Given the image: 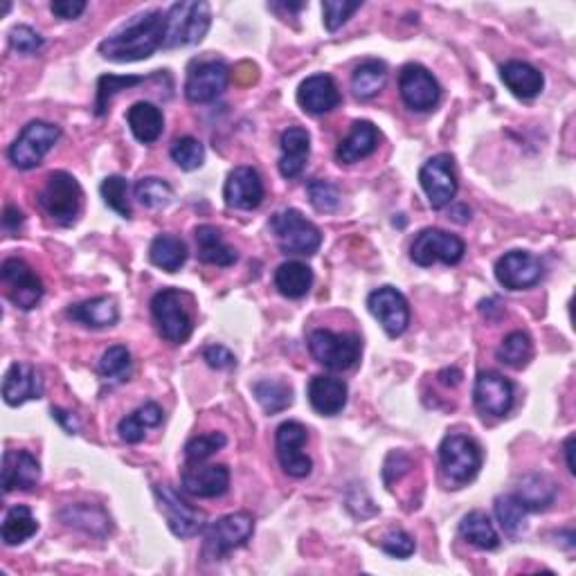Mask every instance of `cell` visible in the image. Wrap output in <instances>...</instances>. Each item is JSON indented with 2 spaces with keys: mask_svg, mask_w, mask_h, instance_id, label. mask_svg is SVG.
I'll use <instances>...</instances> for the list:
<instances>
[{
  "mask_svg": "<svg viewBox=\"0 0 576 576\" xmlns=\"http://www.w3.org/2000/svg\"><path fill=\"white\" fill-rule=\"evenodd\" d=\"M252 394L266 414H279L293 405V387L279 378H264L252 385Z\"/></svg>",
  "mask_w": 576,
  "mask_h": 576,
  "instance_id": "39",
  "label": "cell"
},
{
  "mask_svg": "<svg viewBox=\"0 0 576 576\" xmlns=\"http://www.w3.org/2000/svg\"><path fill=\"white\" fill-rule=\"evenodd\" d=\"M41 480V464L27 450H7L3 455V489L12 493L16 489L30 491Z\"/></svg>",
  "mask_w": 576,
  "mask_h": 576,
  "instance_id": "24",
  "label": "cell"
},
{
  "mask_svg": "<svg viewBox=\"0 0 576 576\" xmlns=\"http://www.w3.org/2000/svg\"><path fill=\"white\" fill-rule=\"evenodd\" d=\"M203 360L212 369H232L234 365H237V356H234L232 351L223 345H207L203 349Z\"/></svg>",
  "mask_w": 576,
  "mask_h": 576,
  "instance_id": "53",
  "label": "cell"
},
{
  "mask_svg": "<svg viewBox=\"0 0 576 576\" xmlns=\"http://www.w3.org/2000/svg\"><path fill=\"white\" fill-rule=\"evenodd\" d=\"M495 356H498L502 365L511 369H525L531 363V358H534V342H531L525 331H511L509 336L502 340Z\"/></svg>",
  "mask_w": 576,
  "mask_h": 576,
  "instance_id": "41",
  "label": "cell"
},
{
  "mask_svg": "<svg viewBox=\"0 0 576 576\" xmlns=\"http://www.w3.org/2000/svg\"><path fill=\"white\" fill-rule=\"evenodd\" d=\"M563 450H565V457H567V471H570L572 475L576 473V468H574V459H572V450H574V435H570L565 439V446H563Z\"/></svg>",
  "mask_w": 576,
  "mask_h": 576,
  "instance_id": "58",
  "label": "cell"
},
{
  "mask_svg": "<svg viewBox=\"0 0 576 576\" xmlns=\"http://www.w3.org/2000/svg\"><path fill=\"white\" fill-rule=\"evenodd\" d=\"M306 439H309V430H306L300 421H284L275 432L279 466L284 468L286 475L297 477V480L311 475L313 468L311 457L302 453Z\"/></svg>",
  "mask_w": 576,
  "mask_h": 576,
  "instance_id": "15",
  "label": "cell"
},
{
  "mask_svg": "<svg viewBox=\"0 0 576 576\" xmlns=\"http://www.w3.org/2000/svg\"><path fill=\"white\" fill-rule=\"evenodd\" d=\"M277 291L291 300H300L313 286V270L302 261H284L275 273Z\"/></svg>",
  "mask_w": 576,
  "mask_h": 576,
  "instance_id": "37",
  "label": "cell"
},
{
  "mask_svg": "<svg viewBox=\"0 0 576 576\" xmlns=\"http://www.w3.org/2000/svg\"><path fill=\"white\" fill-rule=\"evenodd\" d=\"M367 309L390 338H399L410 324V306L405 295L394 286H381L367 297Z\"/></svg>",
  "mask_w": 576,
  "mask_h": 576,
  "instance_id": "17",
  "label": "cell"
},
{
  "mask_svg": "<svg viewBox=\"0 0 576 576\" xmlns=\"http://www.w3.org/2000/svg\"><path fill=\"white\" fill-rule=\"evenodd\" d=\"M378 147V131L372 122H356L345 140L338 144L336 160L340 165H354V162L372 156Z\"/></svg>",
  "mask_w": 576,
  "mask_h": 576,
  "instance_id": "28",
  "label": "cell"
},
{
  "mask_svg": "<svg viewBox=\"0 0 576 576\" xmlns=\"http://www.w3.org/2000/svg\"><path fill=\"white\" fill-rule=\"evenodd\" d=\"M194 237L198 246V259H201L203 264L228 268L239 259L237 250L223 241L221 230H216L214 225H198Z\"/></svg>",
  "mask_w": 576,
  "mask_h": 576,
  "instance_id": "30",
  "label": "cell"
},
{
  "mask_svg": "<svg viewBox=\"0 0 576 576\" xmlns=\"http://www.w3.org/2000/svg\"><path fill=\"white\" fill-rule=\"evenodd\" d=\"M23 221H25V216H23L21 210H18L16 205H7V207H5V214H3V225H5V230L16 232V230L21 228V225H23Z\"/></svg>",
  "mask_w": 576,
  "mask_h": 576,
  "instance_id": "55",
  "label": "cell"
},
{
  "mask_svg": "<svg viewBox=\"0 0 576 576\" xmlns=\"http://www.w3.org/2000/svg\"><path fill=\"white\" fill-rule=\"evenodd\" d=\"M225 444H228V439L223 432H207V435L192 437L185 444V459L187 462H205L214 453H219Z\"/></svg>",
  "mask_w": 576,
  "mask_h": 576,
  "instance_id": "48",
  "label": "cell"
},
{
  "mask_svg": "<svg viewBox=\"0 0 576 576\" xmlns=\"http://www.w3.org/2000/svg\"><path fill=\"white\" fill-rule=\"evenodd\" d=\"M439 466L450 484L473 482L482 468V448L466 435H448L439 446Z\"/></svg>",
  "mask_w": 576,
  "mask_h": 576,
  "instance_id": "7",
  "label": "cell"
},
{
  "mask_svg": "<svg viewBox=\"0 0 576 576\" xmlns=\"http://www.w3.org/2000/svg\"><path fill=\"white\" fill-rule=\"evenodd\" d=\"M151 315L160 336L171 345H183L194 331L192 297L178 288H162L151 297Z\"/></svg>",
  "mask_w": 576,
  "mask_h": 576,
  "instance_id": "2",
  "label": "cell"
},
{
  "mask_svg": "<svg viewBox=\"0 0 576 576\" xmlns=\"http://www.w3.org/2000/svg\"><path fill=\"white\" fill-rule=\"evenodd\" d=\"M165 43V14L158 9L142 12L124 23L120 30L99 43V54L115 63L149 59Z\"/></svg>",
  "mask_w": 576,
  "mask_h": 576,
  "instance_id": "1",
  "label": "cell"
},
{
  "mask_svg": "<svg viewBox=\"0 0 576 576\" xmlns=\"http://www.w3.org/2000/svg\"><path fill=\"white\" fill-rule=\"evenodd\" d=\"M399 93L410 111L428 113L439 104L441 86L428 68L419 66V63H408L399 75Z\"/></svg>",
  "mask_w": 576,
  "mask_h": 576,
  "instance_id": "16",
  "label": "cell"
},
{
  "mask_svg": "<svg viewBox=\"0 0 576 576\" xmlns=\"http://www.w3.org/2000/svg\"><path fill=\"white\" fill-rule=\"evenodd\" d=\"M9 45L18 54H36L43 48V36L30 25H14L9 30Z\"/></svg>",
  "mask_w": 576,
  "mask_h": 576,
  "instance_id": "51",
  "label": "cell"
},
{
  "mask_svg": "<svg viewBox=\"0 0 576 576\" xmlns=\"http://www.w3.org/2000/svg\"><path fill=\"white\" fill-rule=\"evenodd\" d=\"M473 401L489 417H504L513 408V383L498 372H482L475 378Z\"/></svg>",
  "mask_w": 576,
  "mask_h": 576,
  "instance_id": "20",
  "label": "cell"
},
{
  "mask_svg": "<svg viewBox=\"0 0 576 576\" xmlns=\"http://www.w3.org/2000/svg\"><path fill=\"white\" fill-rule=\"evenodd\" d=\"M378 545H381L385 554H390L394 558H410L414 554V549H417V545H414V538L403 529L387 531Z\"/></svg>",
  "mask_w": 576,
  "mask_h": 576,
  "instance_id": "52",
  "label": "cell"
},
{
  "mask_svg": "<svg viewBox=\"0 0 576 576\" xmlns=\"http://www.w3.org/2000/svg\"><path fill=\"white\" fill-rule=\"evenodd\" d=\"M171 160L183 171H194L205 162V147L192 135H185V138H178L171 144Z\"/></svg>",
  "mask_w": 576,
  "mask_h": 576,
  "instance_id": "47",
  "label": "cell"
},
{
  "mask_svg": "<svg viewBox=\"0 0 576 576\" xmlns=\"http://www.w3.org/2000/svg\"><path fill=\"white\" fill-rule=\"evenodd\" d=\"M52 417L61 423V428L66 430L68 435H75V432L79 430V423H77V419L72 417V414H70V412H66V410H61V408H52Z\"/></svg>",
  "mask_w": 576,
  "mask_h": 576,
  "instance_id": "56",
  "label": "cell"
},
{
  "mask_svg": "<svg viewBox=\"0 0 576 576\" xmlns=\"http://www.w3.org/2000/svg\"><path fill=\"white\" fill-rule=\"evenodd\" d=\"M493 507H495V516H498L502 531L509 538H518L522 531H525V516L529 511L522 507L516 495L513 493L498 495L493 502Z\"/></svg>",
  "mask_w": 576,
  "mask_h": 576,
  "instance_id": "42",
  "label": "cell"
},
{
  "mask_svg": "<svg viewBox=\"0 0 576 576\" xmlns=\"http://www.w3.org/2000/svg\"><path fill=\"white\" fill-rule=\"evenodd\" d=\"M133 194L138 198V203L149 207V210H158V207H165L171 203L174 198V189L167 183V180L156 178V176H147L140 178L138 183L133 187Z\"/></svg>",
  "mask_w": 576,
  "mask_h": 576,
  "instance_id": "44",
  "label": "cell"
},
{
  "mask_svg": "<svg viewBox=\"0 0 576 576\" xmlns=\"http://www.w3.org/2000/svg\"><path fill=\"white\" fill-rule=\"evenodd\" d=\"M61 138V129L57 124L34 120L23 126L18 138L9 144L7 158L16 169H34L41 165V160L48 156L50 149Z\"/></svg>",
  "mask_w": 576,
  "mask_h": 576,
  "instance_id": "9",
  "label": "cell"
},
{
  "mask_svg": "<svg viewBox=\"0 0 576 576\" xmlns=\"http://www.w3.org/2000/svg\"><path fill=\"white\" fill-rule=\"evenodd\" d=\"M387 81V66L378 59L363 61L351 77V90L358 99H372L381 93Z\"/></svg>",
  "mask_w": 576,
  "mask_h": 576,
  "instance_id": "40",
  "label": "cell"
},
{
  "mask_svg": "<svg viewBox=\"0 0 576 576\" xmlns=\"http://www.w3.org/2000/svg\"><path fill=\"white\" fill-rule=\"evenodd\" d=\"M0 277H3V284L7 286V297L18 309L30 311L41 302L45 293L43 282L27 261L18 257L5 259L3 266H0Z\"/></svg>",
  "mask_w": 576,
  "mask_h": 576,
  "instance_id": "14",
  "label": "cell"
},
{
  "mask_svg": "<svg viewBox=\"0 0 576 576\" xmlns=\"http://www.w3.org/2000/svg\"><path fill=\"white\" fill-rule=\"evenodd\" d=\"M61 522H66L68 527L75 529H84L86 534L93 536H106L111 531V518L106 516L104 509L95 507V504H68L59 511Z\"/></svg>",
  "mask_w": 576,
  "mask_h": 576,
  "instance_id": "33",
  "label": "cell"
},
{
  "mask_svg": "<svg viewBox=\"0 0 576 576\" xmlns=\"http://www.w3.org/2000/svg\"><path fill=\"white\" fill-rule=\"evenodd\" d=\"M543 277V261L527 250H511L495 264V279L507 291H525Z\"/></svg>",
  "mask_w": 576,
  "mask_h": 576,
  "instance_id": "18",
  "label": "cell"
},
{
  "mask_svg": "<svg viewBox=\"0 0 576 576\" xmlns=\"http://www.w3.org/2000/svg\"><path fill=\"white\" fill-rule=\"evenodd\" d=\"M282 158H279V174L293 180L304 171L311 156V135L302 126H288L279 138Z\"/></svg>",
  "mask_w": 576,
  "mask_h": 576,
  "instance_id": "25",
  "label": "cell"
},
{
  "mask_svg": "<svg viewBox=\"0 0 576 576\" xmlns=\"http://www.w3.org/2000/svg\"><path fill=\"white\" fill-rule=\"evenodd\" d=\"M147 81V77H120V75H102L97 81V99H95V115H106L111 99L120 93V90H129L133 86H140Z\"/></svg>",
  "mask_w": 576,
  "mask_h": 576,
  "instance_id": "45",
  "label": "cell"
},
{
  "mask_svg": "<svg viewBox=\"0 0 576 576\" xmlns=\"http://www.w3.org/2000/svg\"><path fill=\"white\" fill-rule=\"evenodd\" d=\"M36 201H39L41 210L50 216L52 223L68 228L79 219L84 192H81L77 178L68 171H52L45 178V185L41 187Z\"/></svg>",
  "mask_w": 576,
  "mask_h": 576,
  "instance_id": "4",
  "label": "cell"
},
{
  "mask_svg": "<svg viewBox=\"0 0 576 576\" xmlns=\"http://www.w3.org/2000/svg\"><path fill=\"white\" fill-rule=\"evenodd\" d=\"M464 252V241L455 237V234L439 228H426L414 237L410 246V259L423 268L437 264V261L446 266H457L464 259Z\"/></svg>",
  "mask_w": 576,
  "mask_h": 576,
  "instance_id": "10",
  "label": "cell"
},
{
  "mask_svg": "<svg viewBox=\"0 0 576 576\" xmlns=\"http://www.w3.org/2000/svg\"><path fill=\"white\" fill-rule=\"evenodd\" d=\"M180 484L192 498H221L230 489V471L223 464L187 462Z\"/></svg>",
  "mask_w": 576,
  "mask_h": 576,
  "instance_id": "19",
  "label": "cell"
},
{
  "mask_svg": "<svg viewBox=\"0 0 576 576\" xmlns=\"http://www.w3.org/2000/svg\"><path fill=\"white\" fill-rule=\"evenodd\" d=\"M153 495H156L158 509L162 511L171 534L176 538H192L198 531L205 529V513L180 498L174 486L156 484L153 486Z\"/></svg>",
  "mask_w": 576,
  "mask_h": 576,
  "instance_id": "11",
  "label": "cell"
},
{
  "mask_svg": "<svg viewBox=\"0 0 576 576\" xmlns=\"http://www.w3.org/2000/svg\"><path fill=\"white\" fill-rule=\"evenodd\" d=\"M99 376L104 381L111 383H122L131 374V351L124 345H113L108 347L102 358H99Z\"/></svg>",
  "mask_w": 576,
  "mask_h": 576,
  "instance_id": "43",
  "label": "cell"
},
{
  "mask_svg": "<svg viewBox=\"0 0 576 576\" xmlns=\"http://www.w3.org/2000/svg\"><path fill=\"white\" fill-rule=\"evenodd\" d=\"M99 192H102L104 203L111 207L113 212L120 214L122 219H131L133 210H131V203H129V180L122 178V176H108V178H104Z\"/></svg>",
  "mask_w": 576,
  "mask_h": 576,
  "instance_id": "46",
  "label": "cell"
},
{
  "mask_svg": "<svg viewBox=\"0 0 576 576\" xmlns=\"http://www.w3.org/2000/svg\"><path fill=\"white\" fill-rule=\"evenodd\" d=\"M255 534V520L250 513H230L210 522L203 534V556L207 561H221L232 549H239Z\"/></svg>",
  "mask_w": 576,
  "mask_h": 576,
  "instance_id": "8",
  "label": "cell"
},
{
  "mask_svg": "<svg viewBox=\"0 0 576 576\" xmlns=\"http://www.w3.org/2000/svg\"><path fill=\"white\" fill-rule=\"evenodd\" d=\"M459 534H462L466 543L484 549V552H493V549L500 547L498 531H495L491 518L484 511L466 513L462 522H459Z\"/></svg>",
  "mask_w": 576,
  "mask_h": 576,
  "instance_id": "36",
  "label": "cell"
},
{
  "mask_svg": "<svg viewBox=\"0 0 576 576\" xmlns=\"http://www.w3.org/2000/svg\"><path fill=\"white\" fill-rule=\"evenodd\" d=\"M230 84V68L221 59L194 61L187 70L185 97L192 104H210L225 93Z\"/></svg>",
  "mask_w": 576,
  "mask_h": 576,
  "instance_id": "13",
  "label": "cell"
},
{
  "mask_svg": "<svg viewBox=\"0 0 576 576\" xmlns=\"http://www.w3.org/2000/svg\"><path fill=\"white\" fill-rule=\"evenodd\" d=\"M43 396V378L39 369L30 363L9 365L3 378V399L7 405H23L25 401H34Z\"/></svg>",
  "mask_w": 576,
  "mask_h": 576,
  "instance_id": "22",
  "label": "cell"
},
{
  "mask_svg": "<svg viewBox=\"0 0 576 576\" xmlns=\"http://www.w3.org/2000/svg\"><path fill=\"white\" fill-rule=\"evenodd\" d=\"M36 531H39V520H36L32 516V511L23 507V504H16V507H12L5 513L0 536H3L5 545L14 547L36 536Z\"/></svg>",
  "mask_w": 576,
  "mask_h": 576,
  "instance_id": "38",
  "label": "cell"
},
{
  "mask_svg": "<svg viewBox=\"0 0 576 576\" xmlns=\"http://www.w3.org/2000/svg\"><path fill=\"white\" fill-rule=\"evenodd\" d=\"M358 9H360V3H347V0H324L322 3L324 27H327L329 32L340 30V27L349 21L351 14L358 12Z\"/></svg>",
  "mask_w": 576,
  "mask_h": 576,
  "instance_id": "50",
  "label": "cell"
},
{
  "mask_svg": "<svg viewBox=\"0 0 576 576\" xmlns=\"http://www.w3.org/2000/svg\"><path fill=\"white\" fill-rule=\"evenodd\" d=\"M340 90L331 75H311L297 88V104L304 113L324 115L340 104Z\"/></svg>",
  "mask_w": 576,
  "mask_h": 576,
  "instance_id": "23",
  "label": "cell"
},
{
  "mask_svg": "<svg viewBox=\"0 0 576 576\" xmlns=\"http://www.w3.org/2000/svg\"><path fill=\"white\" fill-rule=\"evenodd\" d=\"M347 383L333 376H313L309 383V403L322 417H336L347 405Z\"/></svg>",
  "mask_w": 576,
  "mask_h": 576,
  "instance_id": "26",
  "label": "cell"
},
{
  "mask_svg": "<svg viewBox=\"0 0 576 576\" xmlns=\"http://www.w3.org/2000/svg\"><path fill=\"white\" fill-rule=\"evenodd\" d=\"M306 194H309V201L318 212H336L340 205V192L338 187L329 183V180H311L306 185Z\"/></svg>",
  "mask_w": 576,
  "mask_h": 576,
  "instance_id": "49",
  "label": "cell"
},
{
  "mask_svg": "<svg viewBox=\"0 0 576 576\" xmlns=\"http://www.w3.org/2000/svg\"><path fill=\"white\" fill-rule=\"evenodd\" d=\"M500 77L518 99H534L543 93L545 77L538 68L527 61H507L500 70Z\"/></svg>",
  "mask_w": 576,
  "mask_h": 576,
  "instance_id": "27",
  "label": "cell"
},
{
  "mask_svg": "<svg viewBox=\"0 0 576 576\" xmlns=\"http://www.w3.org/2000/svg\"><path fill=\"white\" fill-rule=\"evenodd\" d=\"M162 423V408L158 403H144L138 410L126 414V417L117 423V432L126 441V444H140L147 435L149 428H156Z\"/></svg>",
  "mask_w": 576,
  "mask_h": 576,
  "instance_id": "35",
  "label": "cell"
},
{
  "mask_svg": "<svg viewBox=\"0 0 576 576\" xmlns=\"http://www.w3.org/2000/svg\"><path fill=\"white\" fill-rule=\"evenodd\" d=\"M212 14L207 3H192V0H180L169 7L165 14V43L162 48H187L205 39L210 32Z\"/></svg>",
  "mask_w": 576,
  "mask_h": 576,
  "instance_id": "3",
  "label": "cell"
},
{
  "mask_svg": "<svg viewBox=\"0 0 576 576\" xmlns=\"http://www.w3.org/2000/svg\"><path fill=\"white\" fill-rule=\"evenodd\" d=\"M270 232L275 234L277 246L284 255L311 257L322 246V232L311 221H306L300 210H282L270 219Z\"/></svg>",
  "mask_w": 576,
  "mask_h": 576,
  "instance_id": "5",
  "label": "cell"
},
{
  "mask_svg": "<svg viewBox=\"0 0 576 576\" xmlns=\"http://www.w3.org/2000/svg\"><path fill=\"white\" fill-rule=\"evenodd\" d=\"M223 198L225 205L234 210H257L264 201V183H261L259 171L246 165L234 167L223 185Z\"/></svg>",
  "mask_w": 576,
  "mask_h": 576,
  "instance_id": "21",
  "label": "cell"
},
{
  "mask_svg": "<svg viewBox=\"0 0 576 576\" xmlns=\"http://www.w3.org/2000/svg\"><path fill=\"white\" fill-rule=\"evenodd\" d=\"M513 495L527 511H545L556 500V484L547 475L529 473L516 484Z\"/></svg>",
  "mask_w": 576,
  "mask_h": 576,
  "instance_id": "32",
  "label": "cell"
},
{
  "mask_svg": "<svg viewBox=\"0 0 576 576\" xmlns=\"http://www.w3.org/2000/svg\"><path fill=\"white\" fill-rule=\"evenodd\" d=\"M309 351L315 363L331 372H347L360 360L363 340L356 333H333L329 329H315L309 336Z\"/></svg>",
  "mask_w": 576,
  "mask_h": 576,
  "instance_id": "6",
  "label": "cell"
},
{
  "mask_svg": "<svg viewBox=\"0 0 576 576\" xmlns=\"http://www.w3.org/2000/svg\"><path fill=\"white\" fill-rule=\"evenodd\" d=\"M149 259L165 273H178L187 261V243L176 234H158L149 246Z\"/></svg>",
  "mask_w": 576,
  "mask_h": 576,
  "instance_id": "34",
  "label": "cell"
},
{
  "mask_svg": "<svg viewBox=\"0 0 576 576\" xmlns=\"http://www.w3.org/2000/svg\"><path fill=\"white\" fill-rule=\"evenodd\" d=\"M439 381L448 387H457L462 383V372H459V369H444V372L439 374Z\"/></svg>",
  "mask_w": 576,
  "mask_h": 576,
  "instance_id": "57",
  "label": "cell"
},
{
  "mask_svg": "<svg viewBox=\"0 0 576 576\" xmlns=\"http://www.w3.org/2000/svg\"><path fill=\"white\" fill-rule=\"evenodd\" d=\"M68 315L88 329H106L120 320V309L113 297H93V300L70 306Z\"/></svg>",
  "mask_w": 576,
  "mask_h": 576,
  "instance_id": "29",
  "label": "cell"
},
{
  "mask_svg": "<svg viewBox=\"0 0 576 576\" xmlns=\"http://www.w3.org/2000/svg\"><path fill=\"white\" fill-rule=\"evenodd\" d=\"M86 7L88 5L84 3V0H54V3L50 5L52 14L63 18V21H75V18H79L86 12Z\"/></svg>",
  "mask_w": 576,
  "mask_h": 576,
  "instance_id": "54",
  "label": "cell"
},
{
  "mask_svg": "<svg viewBox=\"0 0 576 576\" xmlns=\"http://www.w3.org/2000/svg\"><path fill=\"white\" fill-rule=\"evenodd\" d=\"M419 183L428 196L432 210H444L459 189L453 156L450 153H437V156L423 162V167L419 169Z\"/></svg>",
  "mask_w": 576,
  "mask_h": 576,
  "instance_id": "12",
  "label": "cell"
},
{
  "mask_svg": "<svg viewBox=\"0 0 576 576\" xmlns=\"http://www.w3.org/2000/svg\"><path fill=\"white\" fill-rule=\"evenodd\" d=\"M126 122H129L135 140L142 144H153L165 131V117H162L160 108L151 102H135L126 113Z\"/></svg>",
  "mask_w": 576,
  "mask_h": 576,
  "instance_id": "31",
  "label": "cell"
}]
</instances>
